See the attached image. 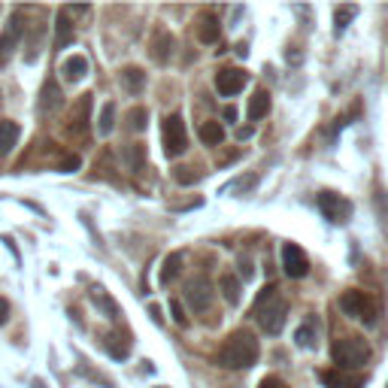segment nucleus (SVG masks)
Listing matches in <instances>:
<instances>
[{"instance_id":"f257e3e1","label":"nucleus","mask_w":388,"mask_h":388,"mask_svg":"<svg viewBox=\"0 0 388 388\" xmlns=\"http://www.w3.org/2000/svg\"><path fill=\"white\" fill-rule=\"evenodd\" d=\"M285 313H289V303L279 294L277 285H264L255 298V306H252V315L255 322L261 325L264 334H279L282 325H285Z\"/></svg>"},{"instance_id":"f03ea898","label":"nucleus","mask_w":388,"mask_h":388,"mask_svg":"<svg viewBox=\"0 0 388 388\" xmlns=\"http://www.w3.org/2000/svg\"><path fill=\"white\" fill-rule=\"evenodd\" d=\"M258 355H261V346H258V340H255V334L237 331L222 343L219 364L228 367V370H246V367H252L255 361H258Z\"/></svg>"},{"instance_id":"7ed1b4c3","label":"nucleus","mask_w":388,"mask_h":388,"mask_svg":"<svg viewBox=\"0 0 388 388\" xmlns=\"http://www.w3.org/2000/svg\"><path fill=\"white\" fill-rule=\"evenodd\" d=\"M331 358L337 364V370H355V367L367 364L370 358V346L361 337H340L334 346H331Z\"/></svg>"},{"instance_id":"20e7f679","label":"nucleus","mask_w":388,"mask_h":388,"mask_svg":"<svg viewBox=\"0 0 388 388\" xmlns=\"http://www.w3.org/2000/svg\"><path fill=\"white\" fill-rule=\"evenodd\" d=\"M340 310L349 315V319H358L361 325H376V301L367 291H346L340 298Z\"/></svg>"},{"instance_id":"39448f33","label":"nucleus","mask_w":388,"mask_h":388,"mask_svg":"<svg viewBox=\"0 0 388 388\" xmlns=\"http://www.w3.org/2000/svg\"><path fill=\"white\" fill-rule=\"evenodd\" d=\"M161 143H164V155H170V158H176L188 149L186 119H182L179 112H173V116L164 119V125H161Z\"/></svg>"},{"instance_id":"423d86ee","label":"nucleus","mask_w":388,"mask_h":388,"mask_svg":"<svg viewBox=\"0 0 388 388\" xmlns=\"http://www.w3.org/2000/svg\"><path fill=\"white\" fill-rule=\"evenodd\" d=\"M319 210L325 212V219L334 222V224H343L346 219L352 216V200L343 198L337 191H322L319 194Z\"/></svg>"},{"instance_id":"0eeeda50","label":"nucleus","mask_w":388,"mask_h":388,"mask_svg":"<svg viewBox=\"0 0 388 388\" xmlns=\"http://www.w3.org/2000/svg\"><path fill=\"white\" fill-rule=\"evenodd\" d=\"M22 34H25V18H22V13H16V16L6 22L4 34H0V67H4L6 61L13 58V52L18 49V43H22Z\"/></svg>"},{"instance_id":"6e6552de","label":"nucleus","mask_w":388,"mask_h":388,"mask_svg":"<svg viewBox=\"0 0 388 388\" xmlns=\"http://www.w3.org/2000/svg\"><path fill=\"white\" fill-rule=\"evenodd\" d=\"M249 85V73L243 67H222L216 73V91L222 97H234Z\"/></svg>"},{"instance_id":"1a4fd4ad","label":"nucleus","mask_w":388,"mask_h":388,"mask_svg":"<svg viewBox=\"0 0 388 388\" xmlns=\"http://www.w3.org/2000/svg\"><path fill=\"white\" fill-rule=\"evenodd\" d=\"M186 301L194 313H207L210 310V303H212V285L207 277H194L188 279L186 285Z\"/></svg>"},{"instance_id":"9d476101","label":"nucleus","mask_w":388,"mask_h":388,"mask_svg":"<svg viewBox=\"0 0 388 388\" xmlns=\"http://www.w3.org/2000/svg\"><path fill=\"white\" fill-rule=\"evenodd\" d=\"M282 267L289 273L291 279H301L306 277V270H310V261H306V255L301 246H294V243H285L282 246Z\"/></svg>"},{"instance_id":"9b49d317","label":"nucleus","mask_w":388,"mask_h":388,"mask_svg":"<svg viewBox=\"0 0 388 388\" xmlns=\"http://www.w3.org/2000/svg\"><path fill=\"white\" fill-rule=\"evenodd\" d=\"M61 85L55 83V79H49V83L43 85V91H40V112L43 116H52L55 109H61Z\"/></svg>"},{"instance_id":"f8f14e48","label":"nucleus","mask_w":388,"mask_h":388,"mask_svg":"<svg viewBox=\"0 0 388 388\" xmlns=\"http://www.w3.org/2000/svg\"><path fill=\"white\" fill-rule=\"evenodd\" d=\"M61 73H64L67 83H83L88 76V58L85 55H70L64 64H61Z\"/></svg>"},{"instance_id":"ddd939ff","label":"nucleus","mask_w":388,"mask_h":388,"mask_svg":"<svg viewBox=\"0 0 388 388\" xmlns=\"http://www.w3.org/2000/svg\"><path fill=\"white\" fill-rule=\"evenodd\" d=\"M18 137H22V128H18V121H9V119L0 121V155H9V152L16 149Z\"/></svg>"},{"instance_id":"4468645a","label":"nucleus","mask_w":388,"mask_h":388,"mask_svg":"<svg viewBox=\"0 0 388 388\" xmlns=\"http://www.w3.org/2000/svg\"><path fill=\"white\" fill-rule=\"evenodd\" d=\"M170 49H173V37L167 34V30H158L155 37H152V49L149 55L158 61V64H167L170 61Z\"/></svg>"},{"instance_id":"2eb2a0df","label":"nucleus","mask_w":388,"mask_h":388,"mask_svg":"<svg viewBox=\"0 0 388 388\" xmlns=\"http://www.w3.org/2000/svg\"><path fill=\"white\" fill-rule=\"evenodd\" d=\"M319 380L328 388H361L364 385V380H349L343 370H319Z\"/></svg>"},{"instance_id":"dca6fc26","label":"nucleus","mask_w":388,"mask_h":388,"mask_svg":"<svg viewBox=\"0 0 388 388\" xmlns=\"http://www.w3.org/2000/svg\"><path fill=\"white\" fill-rule=\"evenodd\" d=\"M182 264H186V258H182V252H170L167 258H164V264H161V282L164 285H170L173 279L182 273Z\"/></svg>"},{"instance_id":"f3484780","label":"nucleus","mask_w":388,"mask_h":388,"mask_svg":"<svg viewBox=\"0 0 388 388\" xmlns=\"http://www.w3.org/2000/svg\"><path fill=\"white\" fill-rule=\"evenodd\" d=\"M270 112V95L264 88H258L252 95V100H249V119L252 121H258V119H264Z\"/></svg>"},{"instance_id":"a211bd4d","label":"nucleus","mask_w":388,"mask_h":388,"mask_svg":"<svg viewBox=\"0 0 388 388\" xmlns=\"http://www.w3.org/2000/svg\"><path fill=\"white\" fill-rule=\"evenodd\" d=\"M121 85H125V91H143V85H146V70L125 67L121 70Z\"/></svg>"},{"instance_id":"6ab92c4d","label":"nucleus","mask_w":388,"mask_h":388,"mask_svg":"<svg viewBox=\"0 0 388 388\" xmlns=\"http://www.w3.org/2000/svg\"><path fill=\"white\" fill-rule=\"evenodd\" d=\"M222 34V25H219V18L216 16H203L200 18V28H198V37H200V43H216Z\"/></svg>"},{"instance_id":"aec40b11","label":"nucleus","mask_w":388,"mask_h":388,"mask_svg":"<svg viewBox=\"0 0 388 388\" xmlns=\"http://www.w3.org/2000/svg\"><path fill=\"white\" fill-rule=\"evenodd\" d=\"M200 140H203V146H222V143H224V128L219 125V121H203V125H200Z\"/></svg>"},{"instance_id":"412c9836","label":"nucleus","mask_w":388,"mask_h":388,"mask_svg":"<svg viewBox=\"0 0 388 388\" xmlns=\"http://www.w3.org/2000/svg\"><path fill=\"white\" fill-rule=\"evenodd\" d=\"M219 285H222L224 301H228L231 306H237L240 298H243V291H240V279H237V277H231V273H224V277L219 279Z\"/></svg>"},{"instance_id":"4be33fe9","label":"nucleus","mask_w":388,"mask_h":388,"mask_svg":"<svg viewBox=\"0 0 388 388\" xmlns=\"http://www.w3.org/2000/svg\"><path fill=\"white\" fill-rule=\"evenodd\" d=\"M125 161L131 170H140L143 164H146V149L140 146V143H134V146H125Z\"/></svg>"},{"instance_id":"5701e85b","label":"nucleus","mask_w":388,"mask_h":388,"mask_svg":"<svg viewBox=\"0 0 388 388\" xmlns=\"http://www.w3.org/2000/svg\"><path fill=\"white\" fill-rule=\"evenodd\" d=\"M355 13H358L355 6H337V9H334V28H337V30H346V25H349L352 18H355Z\"/></svg>"},{"instance_id":"b1692460","label":"nucleus","mask_w":388,"mask_h":388,"mask_svg":"<svg viewBox=\"0 0 388 388\" xmlns=\"http://www.w3.org/2000/svg\"><path fill=\"white\" fill-rule=\"evenodd\" d=\"M116 128V107L107 104L104 109H100V121H97V131L100 134H109V131Z\"/></svg>"},{"instance_id":"393cba45","label":"nucleus","mask_w":388,"mask_h":388,"mask_svg":"<svg viewBox=\"0 0 388 388\" xmlns=\"http://www.w3.org/2000/svg\"><path fill=\"white\" fill-rule=\"evenodd\" d=\"M203 176V173L198 167H179V170H173V179L179 182V186H194Z\"/></svg>"},{"instance_id":"a878e982","label":"nucleus","mask_w":388,"mask_h":388,"mask_svg":"<svg viewBox=\"0 0 388 388\" xmlns=\"http://www.w3.org/2000/svg\"><path fill=\"white\" fill-rule=\"evenodd\" d=\"M294 340H298L301 349H313L315 346V331H313V322L303 325V328H298V334H294Z\"/></svg>"},{"instance_id":"bb28decb","label":"nucleus","mask_w":388,"mask_h":388,"mask_svg":"<svg viewBox=\"0 0 388 388\" xmlns=\"http://www.w3.org/2000/svg\"><path fill=\"white\" fill-rule=\"evenodd\" d=\"M146 121H149V109L137 107V109L128 112V125H131V131H143V128H146Z\"/></svg>"},{"instance_id":"cd10ccee","label":"nucleus","mask_w":388,"mask_h":388,"mask_svg":"<svg viewBox=\"0 0 388 388\" xmlns=\"http://www.w3.org/2000/svg\"><path fill=\"white\" fill-rule=\"evenodd\" d=\"M73 40V25L67 22V16L58 13V46H67Z\"/></svg>"},{"instance_id":"c85d7f7f","label":"nucleus","mask_w":388,"mask_h":388,"mask_svg":"<svg viewBox=\"0 0 388 388\" xmlns=\"http://www.w3.org/2000/svg\"><path fill=\"white\" fill-rule=\"evenodd\" d=\"M79 164H83V161H79V155H67V158L58 164V170H61V173H73V170H79Z\"/></svg>"},{"instance_id":"c756f323","label":"nucleus","mask_w":388,"mask_h":388,"mask_svg":"<svg viewBox=\"0 0 388 388\" xmlns=\"http://www.w3.org/2000/svg\"><path fill=\"white\" fill-rule=\"evenodd\" d=\"M107 349H109L112 355H116V358H125V355H128L125 346H119V343H116V337H107Z\"/></svg>"},{"instance_id":"7c9ffc66","label":"nucleus","mask_w":388,"mask_h":388,"mask_svg":"<svg viewBox=\"0 0 388 388\" xmlns=\"http://www.w3.org/2000/svg\"><path fill=\"white\" fill-rule=\"evenodd\" d=\"M88 4H79V6H64V9H61V16H85L88 13Z\"/></svg>"},{"instance_id":"2f4dec72","label":"nucleus","mask_w":388,"mask_h":388,"mask_svg":"<svg viewBox=\"0 0 388 388\" xmlns=\"http://www.w3.org/2000/svg\"><path fill=\"white\" fill-rule=\"evenodd\" d=\"M258 388H289V385H285V382L279 380V376H264Z\"/></svg>"},{"instance_id":"473e14b6","label":"nucleus","mask_w":388,"mask_h":388,"mask_svg":"<svg viewBox=\"0 0 388 388\" xmlns=\"http://www.w3.org/2000/svg\"><path fill=\"white\" fill-rule=\"evenodd\" d=\"M170 310H173V319H176L179 325H186V315H182V303H179V301H173Z\"/></svg>"},{"instance_id":"72a5a7b5","label":"nucleus","mask_w":388,"mask_h":388,"mask_svg":"<svg viewBox=\"0 0 388 388\" xmlns=\"http://www.w3.org/2000/svg\"><path fill=\"white\" fill-rule=\"evenodd\" d=\"M6 319H9V301L0 298V325H6Z\"/></svg>"},{"instance_id":"f704fd0d","label":"nucleus","mask_w":388,"mask_h":388,"mask_svg":"<svg viewBox=\"0 0 388 388\" xmlns=\"http://www.w3.org/2000/svg\"><path fill=\"white\" fill-rule=\"evenodd\" d=\"M224 121H231V125H234V121H237V109H234V107H224Z\"/></svg>"},{"instance_id":"c9c22d12","label":"nucleus","mask_w":388,"mask_h":388,"mask_svg":"<svg viewBox=\"0 0 388 388\" xmlns=\"http://www.w3.org/2000/svg\"><path fill=\"white\" fill-rule=\"evenodd\" d=\"M0 107H4V97H0Z\"/></svg>"}]
</instances>
